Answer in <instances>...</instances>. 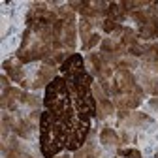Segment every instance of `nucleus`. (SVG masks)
<instances>
[{
  "instance_id": "4be33fe9",
  "label": "nucleus",
  "mask_w": 158,
  "mask_h": 158,
  "mask_svg": "<svg viewBox=\"0 0 158 158\" xmlns=\"http://www.w3.org/2000/svg\"><path fill=\"white\" fill-rule=\"evenodd\" d=\"M154 158H158V152H156V154H154Z\"/></svg>"
},
{
  "instance_id": "9b49d317",
  "label": "nucleus",
  "mask_w": 158,
  "mask_h": 158,
  "mask_svg": "<svg viewBox=\"0 0 158 158\" xmlns=\"http://www.w3.org/2000/svg\"><path fill=\"white\" fill-rule=\"evenodd\" d=\"M141 89L149 94L158 96V73H151V72H143L141 75Z\"/></svg>"
},
{
  "instance_id": "6ab92c4d",
  "label": "nucleus",
  "mask_w": 158,
  "mask_h": 158,
  "mask_svg": "<svg viewBox=\"0 0 158 158\" xmlns=\"http://www.w3.org/2000/svg\"><path fill=\"white\" fill-rule=\"evenodd\" d=\"M149 107H151L152 111L158 113V98H152V100H149Z\"/></svg>"
},
{
  "instance_id": "f257e3e1",
  "label": "nucleus",
  "mask_w": 158,
  "mask_h": 158,
  "mask_svg": "<svg viewBox=\"0 0 158 158\" xmlns=\"http://www.w3.org/2000/svg\"><path fill=\"white\" fill-rule=\"evenodd\" d=\"M68 135H70V124L60 121L47 109L42 111V118H40V151L45 158L58 156V152L68 145Z\"/></svg>"
},
{
  "instance_id": "6e6552de",
  "label": "nucleus",
  "mask_w": 158,
  "mask_h": 158,
  "mask_svg": "<svg viewBox=\"0 0 158 158\" xmlns=\"http://www.w3.org/2000/svg\"><path fill=\"white\" fill-rule=\"evenodd\" d=\"M141 98L143 96H139V94H135V92H118V94H115L113 96V104L118 107V109H123V111H132V109H135L137 106L141 104Z\"/></svg>"
},
{
  "instance_id": "ddd939ff",
  "label": "nucleus",
  "mask_w": 158,
  "mask_h": 158,
  "mask_svg": "<svg viewBox=\"0 0 158 158\" xmlns=\"http://www.w3.org/2000/svg\"><path fill=\"white\" fill-rule=\"evenodd\" d=\"M124 17H126V10H124L123 2H109V6H107V19H111V21L121 25V21H124Z\"/></svg>"
},
{
  "instance_id": "f03ea898",
  "label": "nucleus",
  "mask_w": 158,
  "mask_h": 158,
  "mask_svg": "<svg viewBox=\"0 0 158 158\" xmlns=\"http://www.w3.org/2000/svg\"><path fill=\"white\" fill-rule=\"evenodd\" d=\"M44 106L47 107L49 113L58 117L66 124H72L73 118L77 117L75 107L72 104V94H70V89H68V83L64 77H55L45 87Z\"/></svg>"
},
{
  "instance_id": "4468645a",
  "label": "nucleus",
  "mask_w": 158,
  "mask_h": 158,
  "mask_svg": "<svg viewBox=\"0 0 158 158\" xmlns=\"http://www.w3.org/2000/svg\"><path fill=\"white\" fill-rule=\"evenodd\" d=\"M135 32H137V40H156L158 38V23H154V21L145 23Z\"/></svg>"
},
{
  "instance_id": "412c9836",
  "label": "nucleus",
  "mask_w": 158,
  "mask_h": 158,
  "mask_svg": "<svg viewBox=\"0 0 158 158\" xmlns=\"http://www.w3.org/2000/svg\"><path fill=\"white\" fill-rule=\"evenodd\" d=\"M55 158H70L68 154H58V156H55Z\"/></svg>"
},
{
  "instance_id": "39448f33",
  "label": "nucleus",
  "mask_w": 158,
  "mask_h": 158,
  "mask_svg": "<svg viewBox=\"0 0 158 158\" xmlns=\"http://www.w3.org/2000/svg\"><path fill=\"white\" fill-rule=\"evenodd\" d=\"M55 77L56 75H55V70L51 66H40L34 72L32 79H25L21 85L23 87H30V89H40V87H47Z\"/></svg>"
},
{
  "instance_id": "9d476101",
  "label": "nucleus",
  "mask_w": 158,
  "mask_h": 158,
  "mask_svg": "<svg viewBox=\"0 0 158 158\" xmlns=\"http://www.w3.org/2000/svg\"><path fill=\"white\" fill-rule=\"evenodd\" d=\"M100 143L104 145V149L115 151V149H121V137L113 128H104L100 132Z\"/></svg>"
},
{
  "instance_id": "20e7f679",
  "label": "nucleus",
  "mask_w": 158,
  "mask_h": 158,
  "mask_svg": "<svg viewBox=\"0 0 158 158\" xmlns=\"http://www.w3.org/2000/svg\"><path fill=\"white\" fill-rule=\"evenodd\" d=\"M113 85L117 87L118 92H135L139 96H145V90L141 89V85H137V79L130 70L117 68L113 75Z\"/></svg>"
},
{
  "instance_id": "f3484780",
  "label": "nucleus",
  "mask_w": 158,
  "mask_h": 158,
  "mask_svg": "<svg viewBox=\"0 0 158 158\" xmlns=\"http://www.w3.org/2000/svg\"><path fill=\"white\" fill-rule=\"evenodd\" d=\"M118 156H123V158H141V152L137 151V149H117Z\"/></svg>"
},
{
  "instance_id": "0eeeda50",
  "label": "nucleus",
  "mask_w": 158,
  "mask_h": 158,
  "mask_svg": "<svg viewBox=\"0 0 158 158\" xmlns=\"http://www.w3.org/2000/svg\"><path fill=\"white\" fill-rule=\"evenodd\" d=\"M60 72L64 73V77H66V79L75 77V75H79V73H83V72H85V62H83V56H81V55H77V53L70 55V56L66 58V60L60 64Z\"/></svg>"
},
{
  "instance_id": "aec40b11",
  "label": "nucleus",
  "mask_w": 158,
  "mask_h": 158,
  "mask_svg": "<svg viewBox=\"0 0 158 158\" xmlns=\"http://www.w3.org/2000/svg\"><path fill=\"white\" fill-rule=\"evenodd\" d=\"M4 92H8V77L6 75H2V94Z\"/></svg>"
},
{
  "instance_id": "a211bd4d",
  "label": "nucleus",
  "mask_w": 158,
  "mask_h": 158,
  "mask_svg": "<svg viewBox=\"0 0 158 158\" xmlns=\"http://www.w3.org/2000/svg\"><path fill=\"white\" fill-rule=\"evenodd\" d=\"M100 44H102V38H100V34H92V38L89 40V44H87V45H85L83 49H85V51H90L92 47L100 45Z\"/></svg>"
},
{
  "instance_id": "dca6fc26",
  "label": "nucleus",
  "mask_w": 158,
  "mask_h": 158,
  "mask_svg": "<svg viewBox=\"0 0 158 158\" xmlns=\"http://www.w3.org/2000/svg\"><path fill=\"white\" fill-rule=\"evenodd\" d=\"M102 25V30L104 32H107V34H113L115 30H118V28H121V25H118V23H115V21H111V19H104V21L100 23Z\"/></svg>"
},
{
  "instance_id": "2eb2a0df",
  "label": "nucleus",
  "mask_w": 158,
  "mask_h": 158,
  "mask_svg": "<svg viewBox=\"0 0 158 158\" xmlns=\"http://www.w3.org/2000/svg\"><path fill=\"white\" fill-rule=\"evenodd\" d=\"M79 28V36H81V45L85 47L87 44H89V40L92 38V27H94V23L92 21H89V19H81V21H79V25H77Z\"/></svg>"
},
{
  "instance_id": "f8f14e48",
  "label": "nucleus",
  "mask_w": 158,
  "mask_h": 158,
  "mask_svg": "<svg viewBox=\"0 0 158 158\" xmlns=\"http://www.w3.org/2000/svg\"><path fill=\"white\" fill-rule=\"evenodd\" d=\"M111 115H115V104L111 100H98L96 102V117L100 118V121H106L109 118Z\"/></svg>"
},
{
  "instance_id": "1a4fd4ad",
  "label": "nucleus",
  "mask_w": 158,
  "mask_h": 158,
  "mask_svg": "<svg viewBox=\"0 0 158 158\" xmlns=\"http://www.w3.org/2000/svg\"><path fill=\"white\" fill-rule=\"evenodd\" d=\"M4 70L10 75V79H13V81H17V83H23L25 79H27L25 64L19 60L17 56H11L10 60H4Z\"/></svg>"
},
{
  "instance_id": "7ed1b4c3",
  "label": "nucleus",
  "mask_w": 158,
  "mask_h": 158,
  "mask_svg": "<svg viewBox=\"0 0 158 158\" xmlns=\"http://www.w3.org/2000/svg\"><path fill=\"white\" fill-rule=\"evenodd\" d=\"M90 132V117L87 115H77L73 123L70 124V135H68V151H79L87 143V135Z\"/></svg>"
},
{
  "instance_id": "423d86ee",
  "label": "nucleus",
  "mask_w": 158,
  "mask_h": 158,
  "mask_svg": "<svg viewBox=\"0 0 158 158\" xmlns=\"http://www.w3.org/2000/svg\"><path fill=\"white\" fill-rule=\"evenodd\" d=\"M147 123H152V121L147 115L139 113V111H121V113H118V126H123L126 130L145 126Z\"/></svg>"
}]
</instances>
